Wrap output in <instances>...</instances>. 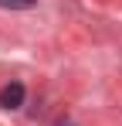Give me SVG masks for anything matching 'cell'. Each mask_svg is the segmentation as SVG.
Segmentation results:
<instances>
[{
	"instance_id": "cell-1",
	"label": "cell",
	"mask_w": 122,
	"mask_h": 126,
	"mask_svg": "<svg viewBox=\"0 0 122 126\" xmlns=\"http://www.w3.org/2000/svg\"><path fill=\"white\" fill-rule=\"evenodd\" d=\"M0 106H3V109H20V106H24V85L20 82L3 85V89H0Z\"/></svg>"
},
{
	"instance_id": "cell-2",
	"label": "cell",
	"mask_w": 122,
	"mask_h": 126,
	"mask_svg": "<svg viewBox=\"0 0 122 126\" xmlns=\"http://www.w3.org/2000/svg\"><path fill=\"white\" fill-rule=\"evenodd\" d=\"M0 7L3 10H31L34 0H0Z\"/></svg>"
}]
</instances>
